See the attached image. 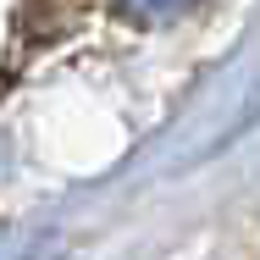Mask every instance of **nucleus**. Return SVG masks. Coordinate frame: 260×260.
Here are the masks:
<instances>
[{"label":"nucleus","mask_w":260,"mask_h":260,"mask_svg":"<svg viewBox=\"0 0 260 260\" xmlns=\"http://www.w3.org/2000/svg\"><path fill=\"white\" fill-rule=\"evenodd\" d=\"M194 6H205V0H116V11H122L127 22H139V28L177 22V17H188Z\"/></svg>","instance_id":"nucleus-1"},{"label":"nucleus","mask_w":260,"mask_h":260,"mask_svg":"<svg viewBox=\"0 0 260 260\" xmlns=\"http://www.w3.org/2000/svg\"><path fill=\"white\" fill-rule=\"evenodd\" d=\"M67 233H28V238H17V244H6L0 260H67Z\"/></svg>","instance_id":"nucleus-2"}]
</instances>
